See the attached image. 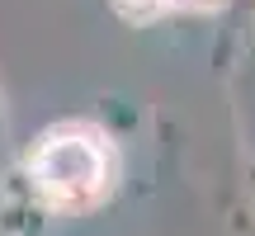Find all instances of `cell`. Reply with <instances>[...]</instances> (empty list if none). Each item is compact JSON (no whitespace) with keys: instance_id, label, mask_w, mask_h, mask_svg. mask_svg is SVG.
<instances>
[{"instance_id":"1","label":"cell","mask_w":255,"mask_h":236,"mask_svg":"<svg viewBox=\"0 0 255 236\" xmlns=\"http://www.w3.org/2000/svg\"><path fill=\"white\" fill-rule=\"evenodd\" d=\"M28 165H33V184L52 203H66V208L100 199L114 184L109 180L114 175V151H109V142H104V132L90 127V123L47 127V132L38 137Z\"/></svg>"},{"instance_id":"2","label":"cell","mask_w":255,"mask_h":236,"mask_svg":"<svg viewBox=\"0 0 255 236\" xmlns=\"http://www.w3.org/2000/svg\"><path fill=\"white\" fill-rule=\"evenodd\" d=\"M222 0H119V9L128 19H156L170 9H218Z\"/></svg>"}]
</instances>
